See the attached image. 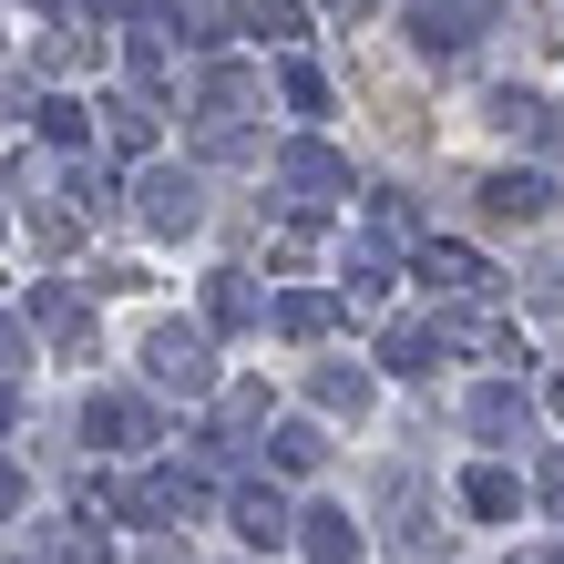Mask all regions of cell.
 <instances>
[{
    "label": "cell",
    "mask_w": 564,
    "mask_h": 564,
    "mask_svg": "<svg viewBox=\"0 0 564 564\" xmlns=\"http://www.w3.org/2000/svg\"><path fill=\"white\" fill-rule=\"evenodd\" d=\"M482 11H492V0H421V11H411V42L421 52H462Z\"/></svg>",
    "instance_id": "obj_1"
},
{
    "label": "cell",
    "mask_w": 564,
    "mask_h": 564,
    "mask_svg": "<svg viewBox=\"0 0 564 564\" xmlns=\"http://www.w3.org/2000/svg\"><path fill=\"white\" fill-rule=\"evenodd\" d=\"M154 380H164V390H206V339H185V328H154Z\"/></svg>",
    "instance_id": "obj_2"
},
{
    "label": "cell",
    "mask_w": 564,
    "mask_h": 564,
    "mask_svg": "<svg viewBox=\"0 0 564 564\" xmlns=\"http://www.w3.org/2000/svg\"><path fill=\"white\" fill-rule=\"evenodd\" d=\"M288 185H297V206H328V195H339V154L297 144V154H288Z\"/></svg>",
    "instance_id": "obj_3"
},
{
    "label": "cell",
    "mask_w": 564,
    "mask_h": 564,
    "mask_svg": "<svg viewBox=\"0 0 564 564\" xmlns=\"http://www.w3.org/2000/svg\"><path fill=\"white\" fill-rule=\"evenodd\" d=\"M482 206H492V216H513V226H534V216H544V175H492V185H482Z\"/></svg>",
    "instance_id": "obj_4"
},
{
    "label": "cell",
    "mask_w": 564,
    "mask_h": 564,
    "mask_svg": "<svg viewBox=\"0 0 564 564\" xmlns=\"http://www.w3.org/2000/svg\"><path fill=\"white\" fill-rule=\"evenodd\" d=\"M237 534L247 544H288V503L278 492H237Z\"/></svg>",
    "instance_id": "obj_5"
},
{
    "label": "cell",
    "mask_w": 564,
    "mask_h": 564,
    "mask_svg": "<svg viewBox=\"0 0 564 564\" xmlns=\"http://www.w3.org/2000/svg\"><path fill=\"white\" fill-rule=\"evenodd\" d=\"M144 216H154V226H195V185H185V175H154V185H144Z\"/></svg>",
    "instance_id": "obj_6"
},
{
    "label": "cell",
    "mask_w": 564,
    "mask_h": 564,
    "mask_svg": "<svg viewBox=\"0 0 564 564\" xmlns=\"http://www.w3.org/2000/svg\"><path fill=\"white\" fill-rule=\"evenodd\" d=\"M308 554H318V564L359 554V523H349V513H308Z\"/></svg>",
    "instance_id": "obj_7"
},
{
    "label": "cell",
    "mask_w": 564,
    "mask_h": 564,
    "mask_svg": "<svg viewBox=\"0 0 564 564\" xmlns=\"http://www.w3.org/2000/svg\"><path fill=\"white\" fill-rule=\"evenodd\" d=\"M473 431H492V442L523 431V401H513V390H482V401H473Z\"/></svg>",
    "instance_id": "obj_8"
},
{
    "label": "cell",
    "mask_w": 564,
    "mask_h": 564,
    "mask_svg": "<svg viewBox=\"0 0 564 564\" xmlns=\"http://www.w3.org/2000/svg\"><path fill=\"white\" fill-rule=\"evenodd\" d=\"M93 431H113V442H144V411H134V401H93Z\"/></svg>",
    "instance_id": "obj_9"
},
{
    "label": "cell",
    "mask_w": 564,
    "mask_h": 564,
    "mask_svg": "<svg viewBox=\"0 0 564 564\" xmlns=\"http://www.w3.org/2000/svg\"><path fill=\"white\" fill-rule=\"evenodd\" d=\"M473 513H513V473H473Z\"/></svg>",
    "instance_id": "obj_10"
},
{
    "label": "cell",
    "mask_w": 564,
    "mask_h": 564,
    "mask_svg": "<svg viewBox=\"0 0 564 564\" xmlns=\"http://www.w3.org/2000/svg\"><path fill=\"white\" fill-rule=\"evenodd\" d=\"M544 503H554V513H564V462H554V473H544Z\"/></svg>",
    "instance_id": "obj_11"
}]
</instances>
